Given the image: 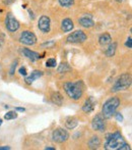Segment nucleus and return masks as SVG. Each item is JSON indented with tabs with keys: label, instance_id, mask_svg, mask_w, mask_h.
Returning a JSON list of instances; mask_svg holds the SVG:
<instances>
[{
	"label": "nucleus",
	"instance_id": "1",
	"mask_svg": "<svg viewBox=\"0 0 132 150\" xmlns=\"http://www.w3.org/2000/svg\"><path fill=\"white\" fill-rule=\"evenodd\" d=\"M63 88L68 97L72 100H79L83 94V83L81 81L64 83Z\"/></svg>",
	"mask_w": 132,
	"mask_h": 150
},
{
	"label": "nucleus",
	"instance_id": "2",
	"mask_svg": "<svg viewBox=\"0 0 132 150\" xmlns=\"http://www.w3.org/2000/svg\"><path fill=\"white\" fill-rule=\"evenodd\" d=\"M120 103L121 102H120V99L118 97H111L110 99H108L102 107V115L106 119H111L115 115L118 107L120 106Z\"/></svg>",
	"mask_w": 132,
	"mask_h": 150
},
{
	"label": "nucleus",
	"instance_id": "3",
	"mask_svg": "<svg viewBox=\"0 0 132 150\" xmlns=\"http://www.w3.org/2000/svg\"><path fill=\"white\" fill-rule=\"evenodd\" d=\"M123 143H125V140L122 137V135L119 132H115V133L108 134V135L106 136L105 148L108 150L119 149Z\"/></svg>",
	"mask_w": 132,
	"mask_h": 150
},
{
	"label": "nucleus",
	"instance_id": "4",
	"mask_svg": "<svg viewBox=\"0 0 132 150\" xmlns=\"http://www.w3.org/2000/svg\"><path fill=\"white\" fill-rule=\"evenodd\" d=\"M131 83H132L131 75L130 74H123V75H121L115 81L113 87H112V92L116 93V92L128 89L131 86Z\"/></svg>",
	"mask_w": 132,
	"mask_h": 150
},
{
	"label": "nucleus",
	"instance_id": "5",
	"mask_svg": "<svg viewBox=\"0 0 132 150\" xmlns=\"http://www.w3.org/2000/svg\"><path fill=\"white\" fill-rule=\"evenodd\" d=\"M87 39V36L85 34V32L81 31V30H77V31H74L71 34H69L66 40H67L68 43L78 44V43H83V42H85Z\"/></svg>",
	"mask_w": 132,
	"mask_h": 150
},
{
	"label": "nucleus",
	"instance_id": "6",
	"mask_svg": "<svg viewBox=\"0 0 132 150\" xmlns=\"http://www.w3.org/2000/svg\"><path fill=\"white\" fill-rule=\"evenodd\" d=\"M69 138V134L66 130L62 129V128H58V129L54 130L52 133V140L56 143H63V142L67 141Z\"/></svg>",
	"mask_w": 132,
	"mask_h": 150
},
{
	"label": "nucleus",
	"instance_id": "7",
	"mask_svg": "<svg viewBox=\"0 0 132 150\" xmlns=\"http://www.w3.org/2000/svg\"><path fill=\"white\" fill-rule=\"evenodd\" d=\"M19 41H21V43L25 44V45H35L37 43V36L31 31H23L21 34Z\"/></svg>",
	"mask_w": 132,
	"mask_h": 150
},
{
	"label": "nucleus",
	"instance_id": "8",
	"mask_svg": "<svg viewBox=\"0 0 132 150\" xmlns=\"http://www.w3.org/2000/svg\"><path fill=\"white\" fill-rule=\"evenodd\" d=\"M19 22L12 15V13H8L5 19V27L8 32H16L19 29Z\"/></svg>",
	"mask_w": 132,
	"mask_h": 150
},
{
	"label": "nucleus",
	"instance_id": "9",
	"mask_svg": "<svg viewBox=\"0 0 132 150\" xmlns=\"http://www.w3.org/2000/svg\"><path fill=\"white\" fill-rule=\"evenodd\" d=\"M105 117L102 115H97L94 117L93 122H91V128L95 131L98 132H104L106 130V122Z\"/></svg>",
	"mask_w": 132,
	"mask_h": 150
},
{
	"label": "nucleus",
	"instance_id": "10",
	"mask_svg": "<svg viewBox=\"0 0 132 150\" xmlns=\"http://www.w3.org/2000/svg\"><path fill=\"white\" fill-rule=\"evenodd\" d=\"M38 27H39L40 31L42 33H49L51 30V19L47 15H42L39 19V23H38Z\"/></svg>",
	"mask_w": 132,
	"mask_h": 150
},
{
	"label": "nucleus",
	"instance_id": "11",
	"mask_svg": "<svg viewBox=\"0 0 132 150\" xmlns=\"http://www.w3.org/2000/svg\"><path fill=\"white\" fill-rule=\"evenodd\" d=\"M78 23L83 28H91L95 26V22L93 21V17L91 15H85L83 17H79Z\"/></svg>",
	"mask_w": 132,
	"mask_h": 150
},
{
	"label": "nucleus",
	"instance_id": "12",
	"mask_svg": "<svg viewBox=\"0 0 132 150\" xmlns=\"http://www.w3.org/2000/svg\"><path fill=\"white\" fill-rule=\"evenodd\" d=\"M96 106V100L94 99V97H89V99L85 100V104L82 105V111H85V113L93 112L94 109Z\"/></svg>",
	"mask_w": 132,
	"mask_h": 150
},
{
	"label": "nucleus",
	"instance_id": "13",
	"mask_svg": "<svg viewBox=\"0 0 132 150\" xmlns=\"http://www.w3.org/2000/svg\"><path fill=\"white\" fill-rule=\"evenodd\" d=\"M21 52H23V54L25 55V57H28L29 59H31L32 61H36V60H38L39 58H41V56H40L39 53L35 52V51L29 49V48H23Z\"/></svg>",
	"mask_w": 132,
	"mask_h": 150
},
{
	"label": "nucleus",
	"instance_id": "14",
	"mask_svg": "<svg viewBox=\"0 0 132 150\" xmlns=\"http://www.w3.org/2000/svg\"><path fill=\"white\" fill-rule=\"evenodd\" d=\"M42 76H43V72L38 71V69H35V71L32 72L31 75H30L29 77L25 78V83H27L28 85H31L34 81H36V80L39 79V78H41Z\"/></svg>",
	"mask_w": 132,
	"mask_h": 150
},
{
	"label": "nucleus",
	"instance_id": "15",
	"mask_svg": "<svg viewBox=\"0 0 132 150\" xmlns=\"http://www.w3.org/2000/svg\"><path fill=\"white\" fill-rule=\"evenodd\" d=\"M74 28V24H73L72 19H64L61 23V29L63 32H70L71 30Z\"/></svg>",
	"mask_w": 132,
	"mask_h": 150
},
{
	"label": "nucleus",
	"instance_id": "16",
	"mask_svg": "<svg viewBox=\"0 0 132 150\" xmlns=\"http://www.w3.org/2000/svg\"><path fill=\"white\" fill-rule=\"evenodd\" d=\"M112 42V37L109 33H104L100 36L99 38V43L101 44L102 46H105V45H108Z\"/></svg>",
	"mask_w": 132,
	"mask_h": 150
},
{
	"label": "nucleus",
	"instance_id": "17",
	"mask_svg": "<svg viewBox=\"0 0 132 150\" xmlns=\"http://www.w3.org/2000/svg\"><path fill=\"white\" fill-rule=\"evenodd\" d=\"M87 144H89V147L91 148V149H97V148H99L100 145H101V140H100V138L98 137V136H93V137L89 139Z\"/></svg>",
	"mask_w": 132,
	"mask_h": 150
},
{
	"label": "nucleus",
	"instance_id": "18",
	"mask_svg": "<svg viewBox=\"0 0 132 150\" xmlns=\"http://www.w3.org/2000/svg\"><path fill=\"white\" fill-rule=\"evenodd\" d=\"M51 99H52V102L55 103L56 105H59V106L62 105V103H63V97H62V95L59 92H54V93H52Z\"/></svg>",
	"mask_w": 132,
	"mask_h": 150
},
{
	"label": "nucleus",
	"instance_id": "19",
	"mask_svg": "<svg viewBox=\"0 0 132 150\" xmlns=\"http://www.w3.org/2000/svg\"><path fill=\"white\" fill-rule=\"evenodd\" d=\"M116 49H117V43L116 42H113V43H110L109 47L106 49L105 51V54L107 57H112L115 55L116 52Z\"/></svg>",
	"mask_w": 132,
	"mask_h": 150
},
{
	"label": "nucleus",
	"instance_id": "20",
	"mask_svg": "<svg viewBox=\"0 0 132 150\" xmlns=\"http://www.w3.org/2000/svg\"><path fill=\"white\" fill-rule=\"evenodd\" d=\"M77 125H78V121H77V119H75V117H68V119H66L65 122V126L67 129L69 130H73L75 129V128L77 127Z\"/></svg>",
	"mask_w": 132,
	"mask_h": 150
},
{
	"label": "nucleus",
	"instance_id": "21",
	"mask_svg": "<svg viewBox=\"0 0 132 150\" xmlns=\"http://www.w3.org/2000/svg\"><path fill=\"white\" fill-rule=\"evenodd\" d=\"M69 71H71V67L68 63H61V65L58 67V73H60V74L67 73V72H69Z\"/></svg>",
	"mask_w": 132,
	"mask_h": 150
},
{
	"label": "nucleus",
	"instance_id": "22",
	"mask_svg": "<svg viewBox=\"0 0 132 150\" xmlns=\"http://www.w3.org/2000/svg\"><path fill=\"white\" fill-rule=\"evenodd\" d=\"M58 2L61 6L69 8V7H71L74 4V0H58Z\"/></svg>",
	"mask_w": 132,
	"mask_h": 150
},
{
	"label": "nucleus",
	"instance_id": "23",
	"mask_svg": "<svg viewBox=\"0 0 132 150\" xmlns=\"http://www.w3.org/2000/svg\"><path fill=\"white\" fill-rule=\"evenodd\" d=\"M17 117V113L15 111H8V112L5 113L4 115V119L6 121H10V119H14Z\"/></svg>",
	"mask_w": 132,
	"mask_h": 150
},
{
	"label": "nucleus",
	"instance_id": "24",
	"mask_svg": "<svg viewBox=\"0 0 132 150\" xmlns=\"http://www.w3.org/2000/svg\"><path fill=\"white\" fill-rule=\"evenodd\" d=\"M56 65H57V63H56L55 58H49L46 61V67H55Z\"/></svg>",
	"mask_w": 132,
	"mask_h": 150
},
{
	"label": "nucleus",
	"instance_id": "25",
	"mask_svg": "<svg viewBox=\"0 0 132 150\" xmlns=\"http://www.w3.org/2000/svg\"><path fill=\"white\" fill-rule=\"evenodd\" d=\"M17 63H19V60H17V59H15V60L12 63V65H11V67H10V69H9V75L10 76H12L13 74H14L15 69H16V67H17Z\"/></svg>",
	"mask_w": 132,
	"mask_h": 150
},
{
	"label": "nucleus",
	"instance_id": "26",
	"mask_svg": "<svg viewBox=\"0 0 132 150\" xmlns=\"http://www.w3.org/2000/svg\"><path fill=\"white\" fill-rule=\"evenodd\" d=\"M54 45H55V41H49V42H45V43L42 44V47L52 48Z\"/></svg>",
	"mask_w": 132,
	"mask_h": 150
},
{
	"label": "nucleus",
	"instance_id": "27",
	"mask_svg": "<svg viewBox=\"0 0 132 150\" xmlns=\"http://www.w3.org/2000/svg\"><path fill=\"white\" fill-rule=\"evenodd\" d=\"M125 46L129 48V49H131V48H132V38H131V36H130V37L127 39V41H126V43H125Z\"/></svg>",
	"mask_w": 132,
	"mask_h": 150
},
{
	"label": "nucleus",
	"instance_id": "28",
	"mask_svg": "<svg viewBox=\"0 0 132 150\" xmlns=\"http://www.w3.org/2000/svg\"><path fill=\"white\" fill-rule=\"evenodd\" d=\"M19 73L21 74V76H27L28 75V72H27V69H25V67H21V69H19Z\"/></svg>",
	"mask_w": 132,
	"mask_h": 150
},
{
	"label": "nucleus",
	"instance_id": "29",
	"mask_svg": "<svg viewBox=\"0 0 132 150\" xmlns=\"http://www.w3.org/2000/svg\"><path fill=\"white\" fill-rule=\"evenodd\" d=\"M115 115H116V119H117V122H123L124 117H123V115H122L121 113H120V112H115Z\"/></svg>",
	"mask_w": 132,
	"mask_h": 150
},
{
	"label": "nucleus",
	"instance_id": "30",
	"mask_svg": "<svg viewBox=\"0 0 132 150\" xmlns=\"http://www.w3.org/2000/svg\"><path fill=\"white\" fill-rule=\"evenodd\" d=\"M10 146H0V150H10Z\"/></svg>",
	"mask_w": 132,
	"mask_h": 150
},
{
	"label": "nucleus",
	"instance_id": "31",
	"mask_svg": "<svg viewBox=\"0 0 132 150\" xmlns=\"http://www.w3.org/2000/svg\"><path fill=\"white\" fill-rule=\"evenodd\" d=\"M15 110H17V111H21V112H23V111L25 110L23 107H15Z\"/></svg>",
	"mask_w": 132,
	"mask_h": 150
},
{
	"label": "nucleus",
	"instance_id": "32",
	"mask_svg": "<svg viewBox=\"0 0 132 150\" xmlns=\"http://www.w3.org/2000/svg\"><path fill=\"white\" fill-rule=\"evenodd\" d=\"M45 150H55L54 147H45Z\"/></svg>",
	"mask_w": 132,
	"mask_h": 150
},
{
	"label": "nucleus",
	"instance_id": "33",
	"mask_svg": "<svg viewBox=\"0 0 132 150\" xmlns=\"http://www.w3.org/2000/svg\"><path fill=\"white\" fill-rule=\"evenodd\" d=\"M2 123H3V122H2V119H1V117H0V126L2 125Z\"/></svg>",
	"mask_w": 132,
	"mask_h": 150
}]
</instances>
